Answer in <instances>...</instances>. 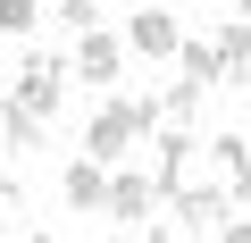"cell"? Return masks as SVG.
I'll return each instance as SVG.
<instances>
[{
    "label": "cell",
    "mask_w": 251,
    "mask_h": 243,
    "mask_svg": "<svg viewBox=\"0 0 251 243\" xmlns=\"http://www.w3.org/2000/svg\"><path fill=\"white\" fill-rule=\"evenodd\" d=\"M67 84H75V67H67V59H50V51H34V59L17 67V101H25L34 117H59Z\"/></svg>",
    "instance_id": "3957f363"
},
{
    "label": "cell",
    "mask_w": 251,
    "mask_h": 243,
    "mask_svg": "<svg viewBox=\"0 0 251 243\" xmlns=\"http://www.w3.org/2000/svg\"><path fill=\"white\" fill-rule=\"evenodd\" d=\"M234 17H251V0H234Z\"/></svg>",
    "instance_id": "d6986e66"
},
{
    "label": "cell",
    "mask_w": 251,
    "mask_h": 243,
    "mask_svg": "<svg viewBox=\"0 0 251 243\" xmlns=\"http://www.w3.org/2000/svg\"><path fill=\"white\" fill-rule=\"evenodd\" d=\"M42 26V0H0V34H9V42H25Z\"/></svg>",
    "instance_id": "4fadbf2b"
},
{
    "label": "cell",
    "mask_w": 251,
    "mask_h": 243,
    "mask_svg": "<svg viewBox=\"0 0 251 243\" xmlns=\"http://www.w3.org/2000/svg\"><path fill=\"white\" fill-rule=\"evenodd\" d=\"M59 17H67V26H75V34H84V26H92V17H100V0H59Z\"/></svg>",
    "instance_id": "e0dca14e"
},
{
    "label": "cell",
    "mask_w": 251,
    "mask_h": 243,
    "mask_svg": "<svg viewBox=\"0 0 251 243\" xmlns=\"http://www.w3.org/2000/svg\"><path fill=\"white\" fill-rule=\"evenodd\" d=\"M151 201H168V193L151 185V168H117V176H109V218L134 226V218H151Z\"/></svg>",
    "instance_id": "ba28073f"
},
{
    "label": "cell",
    "mask_w": 251,
    "mask_h": 243,
    "mask_svg": "<svg viewBox=\"0 0 251 243\" xmlns=\"http://www.w3.org/2000/svg\"><path fill=\"white\" fill-rule=\"evenodd\" d=\"M109 176H117V168H109V160H92V151H84V160H67V176H59L67 210H109Z\"/></svg>",
    "instance_id": "52a82bcc"
},
{
    "label": "cell",
    "mask_w": 251,
    "mask_h": 243,
    "mask_svg": "<svg viewBox=\"0 0 251 243\" xmlns=\"http://www.w3.org/2000/svg\"><path fill=\"white\" fill-rule=\"evenodd\" d=\"M176 76H184V84H201V92H218V84H226L218 42H184V51H176Z\"/></svg>",
    "instance_id": "7c38bea8"
},
{
    "label": "cell",
    "mask_w": 251,
    "mask_h": 243,
    "mask_svg": "<svg viewBox=\"0 0 251 243\" xmlns=\"http://www.w3.org/2000/svg\"><path fill=\"white\" fill-rule=\"evenodd\" d=\"M42 126H50V117H34L17 92L0 101V143H9V151H42Z\"/></svg>",
    "instance_id": "8fae6325"
},
{
    "label": "cell",
    "mask_w": 251,
    "mask_h": 243,
    "mask_svg": "<svg viewBox=\"0 0 251 243\" xmlns=\"http://www.w3.org/2000/svg\"><path fill=\"white\" fill-rule=\"evenodd\" d=\"M218 243H251V218H226V226H218Z\"/></svg>",
    "instance_id": "ac0fdd59"
},
{
    "label": "cell",
    "mask_w": 251,
    "mask_h": 243,
    "mask_svg": "<svg viewBox=\"0 0 251 243\" xmlns=\"http://www.w3.org/2000/svg\"><path fill=\"white\" fill-rule=\"evenodd\" d=\"M126 109H134V126H143V135L168 126V92H126Z\"/></svg>",
    "instance_id": "9a60e30c"
},
{
    "label": "cell",
    "mask_w": 251,
    "mask_h": 243,
    "mask_svg": "<svg viewBox=\"0 0 251 243\" xmlns=\"http://www.w3.org/2000/svg\"><path fill=\"white\" fill-rule=\"evenodd\" d=\"M201 101H209V92L176 76V84H168V126H193V117H201Z\"/></svg>",
    "instance_id": "5bb4252c"
},
{
    "label": "cell",
    "mask_w": 251,
    "mask_h": 243,
    "mask_svg": "<svg viewBox=\"0 0 251 243\" xmlns=\"http://www.w3.org/2000/svg\"><path fill=\"white\" fill-rule=\"evenodd\" d=\"M117 67H126V42L100 34V26H84V34H75V76H84V84H117Z\"/></svg>",
    "instance_id": "8992f818"
},
{
    "label": "cell",
    "mask_w": 251,
    "mask_h": 243,
    "mask_svg": "<svg viewBox=\"0 0 251 243\" xmlns=\"http://www.w3.org/2000/svg\"><path fill=\"white\" fill-rule=\"evenodd\" d=\"M218 59H226V92H251V17H218Z\"/></svg>",
    "instance_id": "9c48e42d"
},
{
    "label": "cell",
    "mask_w": 251,
    "mask_h": 243,
    "mask_svg": "<svg viewBox=\"0 0 251 243\" xmlns=\"http://www.w3.org/2000/svg\"><path fill=\"white\" fill-rule=\"evenodd\" d=\"M209 168L226 176V193H234V210L251 201V135H218L209 143Z\"/></svg>",
    "instance_id": "30bf717a"
},
{
    "label": "cell",
    "mask_w": 251,
    "mask_h": 243,
    "mask_svg": "<svg viewBox=\"0 0 251 243\" xmlns=\"http://www.w3.org/2000/svg\"><path fill=\"white\" fill-rule=\"evenodd\" d=\"M168 210H176V226H193V235H218V226L234 218V193H218V185H184Z\"/></svg>",
    "instance_id": "277c9868"
},
{
    "label": "cell",
    "mask_w": 251,
    "mask_h": 243,
    "mask_svg": "<svg viewBox=\"0 0 251 243\" xmlns=\"http://www.w3.org/2000/svg\"><path fill=\"white\" fill-rule=\"evenodd\" d=\"M25 243H50V235H25Z\"/></svg>",
    "instance_id": "ffe728a7"
},
{
    "label": "cell",
    "mask_w": 251,
    "mask_h": 243,
    "mask_svg": "<svg viewBox=\"0 0 251 243\" xmlns=\"http://www.w3.org/2000/svg\"><path fill=\"white\" fill-rule=\"evenodd\" d=\"M201 151H209V143H201L193 126H159V135H151V185L176 201V193L193 185V160H201Z\"/></svg>",
    "instance_id": "6da1fadb"
},
{
    "label": "cell",
    "mask_w": 251,
    "mask_h": 243,
    "mask_svg": "<svg viewBox=\"0 0 251 243\" xmlns=\"http://www.w3.org/2000/svg\"><path fill=\"white\" fill-rule=\"evenodd\" d=\"M134 135H143V126H134V109H126V92H117V101H100V109H92L84 151H92V160H109V168H126V160H134Z\"/></svg>",
    "instance_id": "7a4b0ae2"
},
{
    "label": "cell",
    "mask_w": 251,
    "mask_h": 243,
    "mask_svg": "<svg viewBox=\"0 0 251 243\" xmlns=\"http://www.w3.org/2000/svg\"><path fill=\"white\" fill-rule=\"evenodd\" d=\"M9 210H25V185H17V168H9V160H0V218H9Z\"/></svg>",
    "instance_id": "2e32d148"
},
{
    "label": "cell",
    "mask_w": 251,
    "mask_h": 243,
    "mask_svg": "<svg viewBox=\"0 0 251 243\" xmlns=\"http://www.w3.org/2000/svg\"><path fill=\"white\" fill-rule=\"evenodd\" d=\"M126 51H143V59H176V51H184V26H176L168 9H151V0H143V17L126 26Z\"/></svg>",
    "instance_id": "5b68a950"
}]
</instances>
